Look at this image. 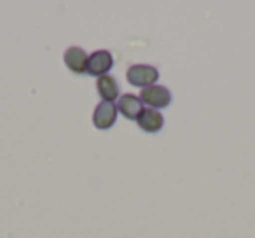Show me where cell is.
Returning a JSON list of instances; mask_svg holds the SVG:
<instances>
[{
  "label": "cell",
  "instance_id": "cell-1",
  "mask_svg": "<svg viewBox=\"0 0 255 238\" xmlns=\"http://www.w3.org/2000/svg\"><path fill=\"white\" fill-rule=\"evenodd\" d=\"M126 79L136 88H149L159 79V70L152 65H131L126 72Z\"/></svg>",
  "mask_w": 255,
  "mask_h": 238
},
{
  "label": "cell",
  "instance_id": "cell-2",
  "mask_svg": "<svg viewBox=\"0 0 255 238\" xmlns=\"http://www.w3.org/2000/svg\"><path fill=\"white\" fill-rule=\"evenodd\" d=\"M140 100L142 103L149 105V109H164L171 103V91L164 86H159V84H152L149 88H143L142 93H140Z\"/></svg>",
  "mask_w": 255,
  "mask_h": 238
},
{
  "label": "cell",
  "instance_id": "cell-3",
  "mask_svg": "<svg viewBox=\"0 0 255 238\" xmlns=\"http://www.w3.org/2000/svg\"><path fill=\"white\" fill-rule=\"evenodd\" d=\"M117 105L114 102H100L93 112V125L98 130H109L117 119Z\"/></svg>",
  "mask_w": 255,
  "mask_h": 238
},
{
  "label": "cell",
  "instance_id": "cell-4",
  "mask_svg": "<svg viewBox=\"0 0 255 238\" xmlns=\"http://www.w3.org/2000/svg\"><path fill=\"white\" fill-rule=\"evenodd\" d=\"M112 65H114L112 53L107 49H98L88 56V74L102 77V75H107V72L112 68Z\"/></svg>",
  "mask_w": 255,
  "mask_h": 238
},
{
  "label": "cell",
  "instance_id": "cell-5",
  "mask_svg": "<svg viewBox=\"0 0 255 238\" xmlns=\"http://www.w3.org/2000/svg\"><path fill=\"white\" fill-rule=\"evenodd\" d=\"M65 65L68 67V70L74 72V74H88V54L82 47L72 46L65 51L63 54Z\"/></svg>",
  "mask_w": 255,
  "mask_h": 238
},
{
  "label": "cell",
  "instance_id": "cell-6",
  "mask_svg": "<svg viewBox=\"0 0 255 238\" xmlns=\"http://www.w3.org/2000/svg\"><path fill=\"white\" fill-rule=\"evenodd\" d=\"M117 105V110H119L121 114H123L124 117H128V119H138V116L143 112V103L142 100H140V96H135L131 95V93H126V95L119 96V102L116 103Z\"/></svg>",
  "mask_w": 255,
  "mask_h": 238
},
{
  "label": "cell",
  "instance_id": "cell-7",
  "mask_svg": "<svg viewBox=\"0 0 255 238\" xmlns=\"http://www.w3.org/2000/svg\"><path fill=\"white\" fill-rule=\"evenodd\" d=\"M136 125L140 126V128L143 130V132L147 133H157L161 128H163L164 125V117L163 114L159 112V110L156 109H143V112L138 116V119H136Z\"/></svg>",
  "mask_w": 255,
  "mask_h": 238
},
{
  "label": "cell",
  "instance_id": "cell-8",
  "mask_svg": "<svg viewBox=\"0 0 255 238\" xmlns=\"http://www.w3.org/2000/svg\"><path fill=\"white\" fill-rule=\"evenodd\" d=\"M96 89H98V95L103 98V102H114L119 96V84L109 74L96 79Z\"/></svg>",
  "mask_w": 255,
  "mask_h": 238
}]
</instances>
